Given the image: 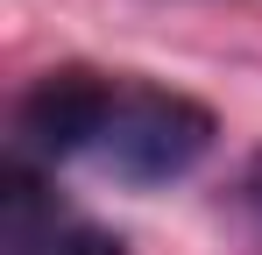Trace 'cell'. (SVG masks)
<instances>
[{
  "mask_svg": "<svg viewBox=\"0 0 262 255\" xmlns=\"http://www.w3.org/2000/svg\"><path fill=\"white\" fill-rule=\"evenodd\" d=\"M213 142H220V121L206 99L163 92V85H121V107H114L106 135H99L92 163L128 192H156V184L191 177L213 156Z\"/></svg>",
  "mask_w": 262,
  "mask_h": 255,
  "instance_id": "6da1fadb",
  "label": "cell"
},
{
  "mask_svg": "<svg viewBox=\"0 0 262 255\" xmlns=\"http://www.w3.org/2000/svg\"><path fill=\"white\" fill-rule=\"evenodd\" d=\"M121 107V85L106 71H85V64H64V71H43L14 99V156L29 163H71V156H92L99 135Z\"/></svg>",
  "mask_w": 262,
  "mask_h": 255,
  "instance_id": "7a4b0ae2",
  "label": "cell"
},
{
  "mask_svg": "<svg viewBox=\"0 0 262 255\" xmlns=\"http://www.w3.org/2000/svg\"><path fill=\"white\" fill-rule=\"evenodd\" d=\"M0 255H128V241L85 220L29 156H7L0 163Z\"/></svg>",
  "mask_w": 262,
  "mask_h": 255,
  "instance_id": "3957f363",
  "label": "cell"
},
{
  "mask_svg": "<svg viewBox=\"0 0 262 255\" xmlns=\"http://www.w3.org/2000/svg\"><path fill=\"white\" fill-rule=\"evenodd\" d=\"M241 206H248V213L262 220V149L248 156V170H241Z\"/></svg>",
  "mask_w": 262,
  "mask_h": 255,
  "instance_id": "277c9868",
  "label": "cell"
}]
</instances>
